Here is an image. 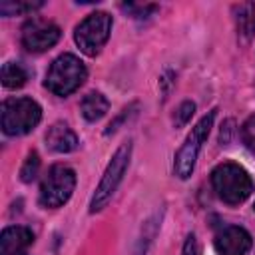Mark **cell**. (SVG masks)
<instances>
[{
	"instance_id": "obj_1",
	"label": "cell",
	"mask_w": 255,
	"mask_h": 255,
	"mask_svg": "<svg viewBox=\"0 0 255 255\" xmlns=\"http://www.w3.org/2000/svg\"><path fill=\"white\" fill-rule=\"evenodd\" d=\"M211 185L215 195L227 205H239L253 193V179L239 163H219L211 171Z\"/></svg>"
},
{
	"instance_id": "obj_2",
	"label": "cell",
	"mask_w": 255,
	"mask_h": 255,
	"mask_svg": "<svg viewBox=\"0 0 255 255\" xmlns=\"http://www.w3.org/2000/svg\"><path fill=\"white\" fill-rule=\"evenodd\" d=\"M88 78V68L86 64L74 56V54H62L58 56L48 72H46V80H44V86L56 94V96H70L72 92H76Z\"/></svg>"
},
{
	"instance_id": "obj_3",
	"label": "cell",
	"mask_w": 255,
	"mask_h": 255,
	"mask_svg": "<svg viewBox=\"0 0 255 255\" xmlns=\"http://www.w3.org/2000/svg\"><path fill=\"white\" fill-rule=\"evenodd\" d=\"M129 159H131V141L128 139L112 155V159H110V163H108V167H106V171H104V175H102V179H100V183L92 195L90 213H98L110 203V199L114 197L116 189L120 187V183H122V179L129 167Z\"/></svg>"
},
{
	"instance_id": "obj_4",
	"label": "cell",
	"mask_w": 255,
	"mask_h": 255,
	"mask_svg": "<svg viewBox=\"0 0 255 255\" xmlns=\"http://www.w3.org/2000/svg\"><path fill=\"white\" fill-rule=\"evenodd\" d=\"M42 120V108L32 98H8L2 102V131L6 135H26Z\"/></svg>"
},
{
	"instance_id": "obj_5",
	"label": "cell",
	"mask_w": 255,
	"mask_h": 255,
	"mask_svg": "<svg viewBox=\"0 0 255 255\" xmlns=\"http://www.w3.org/2000/svg\"><path fill=\"white\" fill-rule=\"evenodd\" d=\"M213 120H215V110L207 112V114L191 128V131L187 133L185 141H183L181 147L177 149L175 159H173V173H175L179 179H187V177L193 173V167H195L199 149H201L203 141L207 139V135H209V131H211V128H213Z\"/></svg>"
},
{
	"instance_id": "obj_6",
	"label": "cell",
	"mask_w": 255,
	"mask_h": 255,
	"mask_svg": "<svg viewBox=\"0 0 255 255\" xmlns=\"http://www.w3.org/2000/svg\"><path fill=\"white\" fill-rule=\"evenodd\" d=\"M76 171L64 163H56L48 169L40 183V205L48 209L62 207L74 193Z\"/></svg>"
},
{
	"instance_id": "obj_7",
	"label": "cell",
	"mask_w": 255,
	"mask_h": 255,
	"mask_svg": "<svg viewBox=\"0 0 255 255\" xmlns=\"http://www.w3.org/2000/svg\"><path fill=\"white\" fill-rule=\"evenodd\" d=\"M112 16L108 12H92L88 14L74 30V42L86 56H98L106 46L112 32Z\"/></svg>"
},
{
	"instance_id": "obj_8",
	"label": "cell",
	"mask_w": 255,
	"mask_h": 255,
	"mask_svg": "<svg viewBox=\"0 0 255 255\" xmlns=\"http://www.w3.org/2000/svg\"><path fill=\"white\" fill-rule=\"evenodd\" d=\"M60 28L44 18H30L22 28V46L28 52H46L58 44Z\"/></svg>"
},
{
	"instance_id": "obj_9",
	"label": "cell",
	"mask_w": 255,
	"mask_h": 255,
	"mask_svg": "<svg viewBox=\"0 0 255 255\" xmlns=\"http://www.w3.org/2000/svg\"><path fill=\"white\" fill-rule=\"evenodd\" d=\"M213 245L217 255H247L253 247V239L247 229L239 225H225L217 231Z\"/></svg>"
},
{
	"instance_id": "obj_10",
	"label": "cell",
	"mask_w": 255,
	"mask_h": 255,
	"mask_svg": "<svg viewBox=\"0 0 255 255\" xmlns=\"http://www.w3.org/2000/svg\"><path fill=\"white\" fill-rule=\"evenodd\" d=\"M34 243V233L22 225H10L0 235V255H24Z\"/></svg>"
},
{
	"instance_id": "obj_11",
	"label": "cell",
	"mask_w": 255,
	"mask_h": 255,
	"mask_svg": "<svg viewBox=\"0 0 255 255\" xmlns=\"http://www.w3.org/2000/svg\"><path fill=\"white\" fill-rule=\"evenodd\" d=\"M44 139H46V147L50 151H54V153H70L80 143L78 141V135L74 133V129L68 124H64V122L52 124L48 128Z\"/></svg>"
},
{
	"instance_id": "obj_12",
	"label": "cell",
	"mask_w": 255,
	"mask_h": 255,
	"mask_svg": "<svg viewBox=\"0 0 255 255\" xmlns=\"http://www.w3.org/2000/svg\"><path fill=\"white\" fill-rule=\"evenodd\" d=\"M233 18L237 26V34L243 40H251L255 36V2H241L233 6Z\"/></svg>"
},
{
	"instance_id": "obj_13",
	"label": "cell",
	"mask_w": 255,
	"mask_h": 255,
	"mask_svg": "<svg viewBox=\"0 0 255 255\" xmlns=\"http://www.w3.org/2000/svg\"><path fill=\"white\" fill-rule=\"evenodd\" d=\"M80 110H82V116L88 122H98L110 110V102H108V98L102 92H90V94H86L82 98Z\"/></svg>"
},
{
	"instance_id": "obj_14",
	"label": "cell",
	"mask_w": 255,
	"mask_h": 255,
	"mask_svg": "<svg viewBox=\"0 0 255 255\" xmlns=\"http://www.w3.org/2000/svg\"><path fill=\"white\" fill-rule=\"evenodd\" d=\"M2 86L8 90H18L26 84L28 80V72L20 62H6L2 66Z\"/></svg>"
},
{
	"instance_id": "obj_15",
	"label": "cell",
	"mask_w": 255,
	"mask_h": 255,
	"mask_svg": "<svg viewBox=\"0 0 255 255\" xmlns=\"http://www.w3.org/2000/svg\"><path fill=\"white\" fill-rule=\"evenodd\" d=\"M159 225H161V213L151 215V217L143 223V227H141V235H139L137 241H135L133 255H145V253H147V247H149V243L153 241V237L157 235Z\"/></svg>"
},
{
	"instance_id": "obj_16",
	"label": "cell",
	"mask_w": 255,
	"mask_h": 255,
	"mask_svg": "<svg viewBox=\"0 0 255 255\" xmlns=\"http://www.w3.org/2000/svg\"><path fill=\"white\" fill-rule=\"evenodd\" d=\"M42 2H2L0 4V12L4 16H16V14H28L34 12L38 8H42Z\"/></svg>"
},
{
	"instance_id": "obj_17",
	"label": "cell",
	"mask_w": 255,
	"mask_h": 255,
	"mask_svg": "<svg viewBox=\"0 0 255 255\" xmlns=\"http://www.w3.org/2000/svg\"><path fill=\"white\" fill-rule=\"evenodd\" d=\"M38 171H40V155H38L36 151H30V153L26 155L22 167H20V179H22L24 183H30V181L38 175Z\"/></svg>"
},
{
	"instance_id": "obj_18",
	"label": "cell",
	"mask_w": 255,
	"mask_h": 255,
	"mask_svg": "<svg viewBox=\"0 0 255 255\" xmlns=\"http://www.w3.org/2000/svg\"><path fill=\"white\" fill-rule=\"evenodd\" d=\"M193 112H195V104L193 102H181L179 106H177V110H175V114H173V126L175 128H183L189 120H191V116H193Z\"/></svg>"
},
{
	"instance_id": "obj_19",
	"label": "cell",
	"mask_w": 255,
	"mask_h": 255,
	"mask_svg": "<svg viewBox=\"0 0 255 255\" xmlns=\"http://www.w3.org/2000/svg\"><path fill=\"white\" fill-rule=\"evenodd\" d=\"M241 139H243V143L251 151H255V114L249 116L247 122L243 124V128H241Z\"/></svg>"
},
{
	"instance_id": "obj_20",
	"label": "cell",
	"mask_w": 255,
	"mask_h": 255,
	"mask_svg": "<svg viewBox=\"0 0 255 255\" xmlns=\"http://www.w3.org/2000/svg\"><path fill=\"white\" fill-rule=\"evenodd\" d=\"M135 108H137L135 104H131V106L124 108V110H122V114H120V116H118V118H116V120H114V122H112V124L108 126V129H106V135H110V133H114L116 129H120V124H122V122H124L126 118H129L131 114H135V112H133Z\"/></svg>"
},
{
	"instance_id": "obj_21",
	"label": "cell",
	"mask_w": 255,
	"mask_h": 255,
	"mask_svg": "<svg viewBox=\"0 0 255 255\" xmlns=\"http://www.w3.org/2000/svg\"><path fill=\"white\" fill-rule=\"evenodd\" d=\"M181 255H201L199 245L195 241V235H187V239L183 243V249H181Z\"/></svg>"
}]
</instances>
